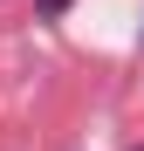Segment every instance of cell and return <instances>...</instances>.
<instances>
[{"instance_id": "6da1fadb", "label": "cell", "mask_w": 144, "mask_h": 151, "mask_svg": "<svg viewBox=\"0 0 144 151\" xmlns=\"http://www.w3.org/2000/svg\"><path fill=\"white\" fill-rule=\"evenodd\" d=\"M69 7H76V0H34V14H41V21H62Z\"/></svg>"}]
</instances>
